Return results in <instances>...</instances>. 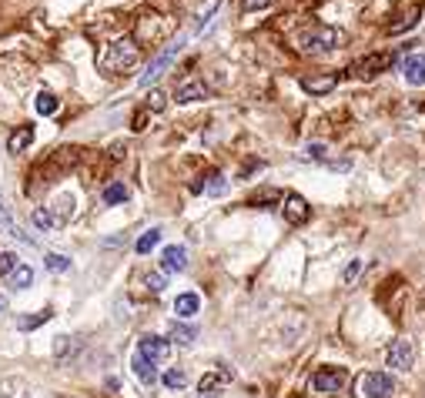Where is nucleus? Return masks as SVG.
Wrapping results in <instances>:
<instances>
[{
	"instance_id": "obj_24",
	"label": "nucleus",
	"mask_w": 425,
	"mask_h": 398,
	"mask_svg": "<svg viewBox=\"0 0 425 398\" xmlns=\"http://www.w3.org/2000/svg\"><path fill=\"white\" fill-rule=\"evenodd\" d=\"M34 285V271H30L27 264H17V271L11 275V288L14 291H27Z\"/></svg>"
},
{
	"instance_id": "obj_38",
	"label": "nucleus",
	"mask_w": 425,
	"mask_h": 398,
	"mask_svg": "<svg viewBox=\"0 0 425 398\" xmlns=\"http://www.w3.org/2000/svg\"><path fill=\"white\" fill-rule=\"evenodd\" d=\"M198 398H211V395H198Z\"/></svg>"
},
{
	"instance_id": "obj_8",
	"label": "nucleus",
	"mask_w": 425,
	"mask_h": 398,
	"mask_svg": "<svg viewBox=\"0 0 425 398\" xmlns=\"http://www.w3.org/2000/svg\"><path fill=\"white\" fill-rule=\"evenodd\" d=\"M402 74H405V84L412 87H422L425 84V54H405L402 57Z\"/></svg>"
},
{
	"instance_id": "obj_3",
	"label": "nucleus",
	"mask_w": 425,
	"mask_h": 398,
	"mask_svg": "<svg viewBox=\"0 0 425 398\" xmlns=\"http://www.w3.org/2000/svg\"><path fill=\"white\" fill-rule=\"evenodd\" d=\"M184 44H188V34H181L175 44H167L165 51H161V54H158L151 64L144 68V74H141V81H137V84H141V87H151V84L158 81V77H161V74H165L171 64H175V57L181 54V47H184Z\"/></svg>"
},
{
	"instance_id": "obj_31",
	"label": "nucleus",
	"mask_w": 425,
	"mask_h": 398,
	"mask_svg": "<svg viewBox=\"0 0 425 398\" xmlns=\"http://www.w3.org/2000/svg\"><path fill=\"white\" fill-rule=\"evenodd\" d=\"M144 281H148V288H151V291H154V295H161V291H165V288H167V278H165V275H161V271H151V275L144 278Z\"/></svg>"
},
{
	"instance_id": "obj_6",
	"label": "nucleus",
	"mask_w": 425,
	"mask_h": 398,
	"mask_svg": "<svg viewBox=\"0 0 425 398\" xmlns=\"http://www.w3.org/2000/svg\"><path fill=\"white\" fill-rule=\"evenodd\" d=\"M385 365L388 368H398V371H409L415 365V345L409 338H395L392 348L385 352Z\"/></svg>"
},
{
	"instance_id": "obj_34",
	"label": "nucleus",
	"mask_w": 425,
	"mask_h": 398,
	"mask_svg": "<svg viewBox=\"0 0 425 398\" xmlns=\"http://www.w3.org/2000/svg\"><path fill=\"white\" fill-rule=\"evenodd\" d=\"M415 20H419V11H412V14L405 17V20H402V24H395V27H392V34H402V30H409L412 24H415Z\"/></svg>"
},
{
	"instance_id": "obj_36",
	"label": "nucleus",
	"mask_w": 425,
	"mask_h": 398,
	"mask_svg": "<svg viewBox=\"0 0 425 398\" xmlns=\"http://www.w3.org/2000/svg\"><path fill=\"white\" fill-rule=\"evenodd\" d=\"M241 4H245L248 11H265V7H272L274 0H241Z\"/></svg>"
},
{
	"instance_id": "obj_1",
	"label": "nucleus",
	"mask_w": 425,
	"mask_h": 398,
	"mask_svg": "<svg viewBox=\"0 0 425 398\" xmlns=\"http://www.w3.org/2000/svg\"><path fill=\"white\" fill-rule=\"evenodd\" d=\"M137 57H141V51H137L134 37H121V41H114L108 51L101 54L97 68H101V74H104V77H118V74H124V70L134 68Z\"/></svg>"
},
{
	"instance_id": "obj_19",
	"label": "nucleus",
	"mask_w": 425,
	"mask_h": 398,
	"mask_svg": "<svg viewBox=\"0 0 425 398\" xmlns=\"http://www.w3.org/2000/svg\"><path fill=\"white\" fill-rule=\"evenodd\" d=\"M0 224H4L7 231L14 234V238H20V241H27V245H34V238H30V234H24V231H20V228L14 224V218H11V207H7V201H4V198H0Z\"/></svg>"
},
{
	"instance_id": "obj_9",
	"label": "nucleus",
	"mask_w": 425,
	"mask_h": 398,
	"mask_svg": "<svg viewBox=\"0 0 425 398\" xmlns=\"http://www.w3.org/2000/svg\"><path fill=\"white\" fill-rule=\"evenodd\" d=\"M281 211H285V221L288 224H305V221L312 218V207H308V201H305L302 194H288Z\"/></svg>"
},
{
	"instance_id": "obj_33",
	"label": "nucleus",
	"mask_w": 425,
	"mask_h": 398,
	"mask_svg": "<svg viewBox=\"0 0 425 398\" xmlns=\"http://www.w3.org/2000/svg\"><path fill=\"white\" fill-rule=\"evenodd\" d=\"M305 151H308V158H315V161H325V151H329V148H325L322 141H315V144H308Z\"/></svg>"
},
{
	"instance_id": "obj_12",
	"label": "nucleus",
	"mask_w": 425,
	"mask_h": 398,
	"mask_svg": "<svg viewBox=\"0 0 425 398\" xmlns=\"http://www.w3.org/2000/svg\"><path fill=\"white\" fill-rule=\"evenodd\" d=\"M194 191H205V194H211V198L224 194V191H228V184H224V174H221V171H208L205 178L194 184Z\"/></svg>"
},
{
	"instance_id": "obj_32",
	"label": "nucleus",
	"mask_w": 425,
	"mask_h": 398,
	"mask_svg": "<svg viewBox=\"0 0 425 398\" xmlns=\"http://www.w3.org/2000/svg\"><path fill=\"white\" fill-rule=\"evenodd\" d=\"M165 104H167L165 91H151L148 94V110H165Z\"/></svg>"
},
{
	"instance_id": "obj_29",
	"label": "nucleus",
	"mask_w": 425,
	"mask_h": 398,
	"mask_svg": "<svg viewBox=\"0 0 425 398\" xmlns=\"http://www.w3.org/2000/svg\"><path fill=\"white\" fill-rule=\"evenodd\" d=\"M30 221H34V228H37V231H51V228H54V218H51V211H47V207H37V211L30 214Z\"/></svg>"
},
{
	"instance_id": "obj_11",
	"label": "nucleus",
	"mask_w": 425,
	"mask_h": 398,
	"mask_svg": "<svg viewBox=\"0 0 425 398\" xmlns=\"http://www.w3.org/2000/svg\"><path fill=\"white\" fill-rule=\"evenodd\" d=\"M161 268H165V271H184V268H188V248L167 245L165 251H161Z\"/></svg>"
},
{
	"instance_id": "obj_20",
	"label": "nucleus",
	"mask_w": 425,
	"mask_h": 398,
	"mask_svg": "<svg viewBox=\"0 0 425 398\" xmlns=\"http://www.w3.org/2000/svg\"><path fill=\"white\" fill-rule=\"evenodd\" d=\"M74 214V198L70 194H61L54 201V211H51V218H54V224H64V221Z\"/></svg>"
},
{
	"instance_id": "obj_2",
	"label": "nucleus",
	"mask_w": 425,
	"mask_h": 398,
	"mask_svg": "<svg viewBox=\"0 0 425 398\" xmlns=\"http://www.w3.org/2000/svg\"><path fill=\"white\" fill-rule=\"evenodd\" d=\"M298 44H302L305 54H325V51H335L345 44V34L338 27H329V24H312L298 34Z\"/></svg>"
},
{
	"instance_id": "obj_35",
	"label": "nucleus",
	"mask_w": 425,
	"mask_h": 398,
	"mask_svg": "<svg viewBox=\"0 0 425 398\" xmlns=\"http://www.w3.org/2000/svg\"><path fill=\"white\" fill-rule=\"evenodd\" d=\"M358 271H362V261H352V264H348V268H345V281H355L358 278Z\"/></svg>"
},
{
	"instance_id": "obj_13",
	"label": "nucleus",
	"mask_w": 425,
	"mask_h": 398,
	"mask_svg": "<svg viewBox=\"0 0 425 398\" xmlns=\"http://www.w3.org/2000/svg\"><path fill=\"white\" fill-rule=\"evenodd\" d=\"M211 94L205 87V81H188L178 87V104H194V101H205Z\"/></svg>"
},
{
	"instance_id": "obj_21",
	"label": "nucleus",
	"mask_w": 425,
	"mask_h": 398,
	"mask_svg": "<svg viewBox=\"0 0 425 398\" xmlns=\"http://www.w3.org/2000/svg\"><path fill=\"white\" fill-rule=\"evenodd\" d=\"M335 84H338V77H305L302 87L308 91V94H329Z\"/></svg>"
},
{
	"instance_id": "obj_25",
	"label": "nucleus",
	"mask_w": 425,
	"mask_h": 398,
	"mask_svg": "<svg viewBox=\"0 0 425 398\" xmlns=\"http://www.w3.org/2000/svg\"><path fill=\"white\" fill-rule=\"evenodd\" d=\"M158 241H161V228H151V231H144L141 238H137L134 251H137V255H148V251H154V248H158Z\"/></svg>"
},
{
	"instance_id": "obj_28",
	"label": "nucleus",
	"mask_w": 425,
	"mask_h": 398,
	"mask_svg": "<svg viewBox=\"0 0 425 398\" xmlns=\"http://www.w3.org/2000/svg\"><path fill=\"white\" fill-rule=\"evenodd\" d=\"M44 264H47V271H54V275H64V271H70V258H68V255H47V258H44Z\"/></svg>"
},
{
	"instance_id": "obj_16",
	"label": "nucleus",
	"mask_w": 425,
	"mask_h": 398,
	"mask_svg": "<svg viewBox=\"0 0 425 398\" xmlns=\"http://www.w3.org/2000/svg\"><path fill=\"white\" fill-rule=\"evenodd\" d=\"M198 308H201V298L194 291H184V295H178V302H175V315L191 318V315H198Z\"/></svg>"
},
{
	"instance_id": "obj_14",
	"label": "nucleus",
	"mask_w": 425,
	"mask_h": 398,
	"mask_svg": "<svg viewBox=\"0 0 425 398\" xmlns=\"http://www.w3.org/2000/svg\"><path fill=\"white\" fill-rule=\"evenodd\" d=\"M194 338H198V328H194V325H181V321H175V325H171V331H167V342L181 345V348L194 345Z\"/></svg>"
},
{
	"instance_id": "obj_18",
	"label": "nucleus",
	"mask_w": 425,
	"mask_h": 398,
	"mask_svg": "<svg viewBox=\"0 0 425 398\" xmlns=\"http://www.w3.org/2000/svg\"><path fill=\"white\" fill-rule=\"evenodd\" d=\"M131 368H134V375H137V378H141L144 385H154V382H158V371H154L158 365H151V361H144L141 355L131 358Z\"/></svg>"
},
{
	"instance_id": "obj_26",
	"label": "nucleus",
	"mask_w": 425,
	"mask_h": 398,
	"mask_svg": "<svg viewBox=\"0 0 425 398\" xmlns=\"http://www.w3.org/2000/svg\"><path fill=\"white\" fill-rule=\"evenodd\" d=\"M184 385H188V371L184 368H167L165 371V388L178 392V388H184Z\"/></svg>"
},
{
	"instance_id": "obj_4",
	"label": "nucleus",
	"mask_w": 425,
	"mask_h": 398,
	"mask_svg": "<svg viewBox=\"0 0 425 398\" xmlns=\"http://www.w3.org/2000/svg\"><path fill=\"white\" fill-rule=\"evenodd\" d=\"M345 382H348V368H335V365H329V368L315 371L312 388H315L318 395H331V392H342Z\"/></svg>"
},
{
	"instance_id": "obj_23",
	"label": "nucleus",
	"mask_w": 425,
	"mask_h": 398,
	"mask_svg": "<svg viewBox=\"0 0 425 398\" xmlns=\"http://www.w3.org/2000/svg\"><path fill=\"white\" fill-rule=\"evenodd\" d=\"M34 108H37V114H44V117H51V114H57V108H61V101H57L51 91H41L37 94V101H34Z\"/></svg>"
},
{
	"instance_id": "obj_27",
	"label": "nucleus",
	"mask_w": 425,
	"mask_h": 398,
	"mask_svg": "<svg viewBox=\"0 0 425 398\" xmlns=\"http://www.w3.org/2000/svg\"><path fill=\"white\" fill-rule=\"evenodd\" d=\"M101 198H104V205H124L127 201V188L124 184H108Z\"/></svg>"
},
{
	"instance_id": "obj_37",
	"label": "nucleus",
	"mask_w": 425,
	"mask_h": 398,
	"mask_svg": "<svg viewBox=\"0 0 425 398\" xmlns=\"http://www.w3.org/2000/svg\"><path fill=\"white\" fill-rule=\"evenodd\" d=\"M4 304H7V302H4V298H0V312H4Z\"/></svg>"
},
{
	"instance_id": "obj_30",
	"label": "nucleus",
	"mask_w": 425,
	"mask_h": 398,
	"mask_svg": "<svg viewBox=\"0 0 425 398\" xmlns=\"http://www.w3.org/2000/svg\"><path fill=\"white\" fill-rule=\"evenodd\" d=\"M17 264H20V261H17L14 251H4V255H0V278H11L17 271Z\"/></svg>"
},
{
	"instance_id": "obj_10",
	"label": "nucleus",
	"mask_w": 425,
	"mask_h": 398,
	"mask_svg": "<svg viewBox=\"0 0 425 398\" xmlns=\"http://www.w3.org/2000/svg\"><path fill=\"white\" fill-rule=\"evenodd\" d=\"M392 64H395V54H369L365 60H358L355 64V74L358 77H375L379 70L392 68Z\"/></svg>"
},
{
	"instance_id": "obj_7",
	"label": "nucleus",
	"mask_w": 425,
	"mask_h": 398,
	"mask_svg": "<svg viewBox=\"0 0 425 398\" xmlns=\"http://www.w3.org/2000/svg\"><path fill=\"white\" fill-rule=\"evenodd\" d=\"M134 355H141L144 361H151V365H161V361L167 358V342L165 338H158V335H144V338L137 342Z\"/></svg>"
},
{
	"instance_id": "obj_15",
	"label": "nucleus",
	"mask_w": 425,
	"mask_h": 398,
	"mask_svg": "<svg viewBox=\"0 0 425 398\" xmlns=\"http://www.w3.org/2000/svg\"><path fill=\"white\" fill-rule=\"evenodd\" d=\"M30 141H34V127H30V124H24V127H17L14 134H11V141H7V151H11V154L27 151Z\"/></svg>"
},
{
	"instance_id": "obj_22",
	"label": "nucleus",
	"mask_w": 425,
	"mask_h": 398,
	"mask_svg": "<svg viewBox=\"0 0 425 398\" xmlns=\"http://www.w3.org/2000/svg\"><path fill=\"white\" fill-rule=\"evenodd\" d=\"M51 308H44V312H37V315H24V318H17V328L20 331H34V328H41L44 321H51Z\"/></svg>"
},
{
	"instance_id": "obj_5",
	"label": "nucleus",
	"mask_w": 425,
	"mask_h": 398,
	"mask_svg": "<svg viewBox=\"0 0 425 398\" xmlns=\"http://www.w3.org/2000/svg\"><path fill=\"white\" fill-rule=\"evenodd\" d=\"M358 392L365 398H388L395 392V382H392V375H385V371H369V375H362Z\"/></svg>"
},
{
	"instance_id": "obj_17",
	"label": "nucleus",
	"mask_w": 425,
	"mask_h": 398,
	"mask_svg": "<svg viewBox=\"0 0 425 398\" xmlns=\"http://www.w3.org/2000/svg\"><path fill=\"white\" fill-rule=\"evenodd\" d=\"M228 378H231V375H228L224 368L208 371L205 378H201V385H198V388H201V395H215L218 388H224V385H228Z\"/></svg>"
}]
</instances>
